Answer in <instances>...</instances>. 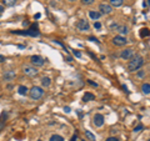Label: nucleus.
I'll return each mask as SVG.
<instances>
[{
  "instance_id": "obj_5",
  "label": "nucleus",
  "mask_w": 150,
  "mask_h": 141,
  "mask_svg": "<svg viewBox=\"0 0 150 141\" xmlns=\"http://www.w3.org/2000/svg\"><path fill=\"white\" fill-rule=\"evenodd\" d=\"M126 43H128V40L125 39L124 36H121V35H118V36H115V38L113 39V44L116 46H124Z\"/></svg>"
},
{
  "instance_id": "obj_12",
  "label": "nucleus",
  "mask_w": 150,
  "mask_h": 141,
  "mask_svg": "<svg viewBox=\"0 0 150 141\" xmlns=\"http://www.w3.org/2000/svg\"><path fill=\"white\" fill-rule=\"evenodd\" d=\"M115 31H118L119 34H121V35H126L128 34V28L125 26V25H118L116 26V29H115Z\"/></svg>"
},
{
  "instance_id": "obj_32",
  "label": "nucleus",
  "mask_w": 150,
  "mask_h": 141,
  "mask_svg": "<svg viewBox=\"0 0 150 141\" xmlns=\"http://www.w3.org/2000/svg\"><path fill=\"white\" fill-rule=\"evenodd\" d=\"M76 140H78V135L75 134V135L73 136V137H71V140H70V141H76Z\"/></svg>"
},
{
  "instance_id": "obj_26",
  "label": "nucleus",
  "mask_w": 150,
  "mask_h": 141,
  "mask_svg": "<svg viewBox=\"0 0 150 141\" xmlns=\"http://www.w3.org/2000/svg\"><path fill=\"white\" fill-rule=\"evenodd\" d=\"M138 76H139V78H143V76H145V71H144V70H140V71L138 73Z\"/></svg>"
},
{
  "instance_id": "obj_21",
  "label": "nucleus",
  "mask_w": 150,
  "mask_h": 141,
  "mask_svg": "<svg viewBox=\"0 0 150 141\" xmlns=\"http://www.w3.org/2000/svg\"><path fill=\"white\" fill-rule=\"evenodd\" d=\"M50 141H64V137L60 135H53L50 137Z\"/></svg>"
},
{
  "instance_id": "obj_40",
  "label": "nucleus",
  "mask_w": 150,
  "mask_h": 141,
  "mask_svg": "<svg viewBox=\"0 0 150 141\" xmlns=\"http://www.w3.org/2000/svg\"><path fill=\"white\" fill-rule=\"evenodd\" d=\"M38 141H41V140H38Z\"/></svg>"
},
{
  "instance_id": "obj_11",
  "label": "nucleus",
  "mask_w": 150,
  "mask_h": 141,
  "mask_svg": "<svg viewBox=\"0 0 150 141\" xmlns=\"http://www.w3.org/2000/svg\"><path fill=\"white\" fill-rule=\"evenodd\" d=\"M15 76H16L15 71H11V70H9V71H5V73H4V75H3L4 80H6V81H11L13 79H15Z\"/></svg>"
},
{
  "instance_id": "obj_1",
  "label": "nucleus",
  "mask_w": 150,
  "mask_h": 141,
  "mask_svg": "<svg viewBox=\"0 0 150 141\" xmlns=\"http://www.w3.org/2000/svg\"><path fill=\"white\" fill-rule=\"evenodd\" d=\"M143 64H144V59L141 56H135L131 59V61H129L128 64V70L130 71V73H134V71H136L139 69L143 66Z\"/></svg>"
},
{
  "instance_id": "obj_18",
  "label": "nucleus",
  "mask_w": 150,
  "mask_h": 141,
  "mask_svg": "<svg viewBox=\"0 0 150 141\" xmlns=\"http://www.w3.org/2000/svg\"><path fill=\"white\" fill-rule=\"evenodd\" d=\"M85 135H86V137L89 139L90 141H95L96 140V137H95V135H93L91 132L89 131V130H85Z\"/></svg>"
},
{
  "instance_id": "obj_14",
  "label": "nucleus",
  "mask_w": 150,
  "mask_h": 141,
  "mask_svg": "<svg viewBox=\"0 0 150 141\" xmlns=\"http://www.w3.org/2000/svg\"><path fill=\"white\" fill-rule=\"evenodd\" d=\"M18 92H19L20 95H28L29 90H28V87H26V86H24V85H20V86L18 87Z\"/></svg>"
},
{
  "instance_id": "obj_3",
  "label": "nucleus",
  "mask_w": 150,
  "mask_h": 141,
  "mask_svg": "<svg viewBox=\"0 0 150 141\" xmlns=\"http://www.w3.org/2000/svg\"><path fill=\"white\" fill-rule=\"evenodd\" d=\"M23 71H24V74L28 75V76H35V75H38V70H36V68H34L33 65H24Z\"/></svg>"
},
{
  "instance_id": "obj_13",
  "label": "nucleus",
  "mask_w": 150,
  "mask_h": 141,
  "mask_svg": "<svg viewBox=\"0 0 150 141\" xmlns=\"http://www.w3.org/2000/svg\"><path fill=\"white\" fill-rule=\"evenodd\" d=\"M95 99V95H93L91 92H85V95L83 96V101L88 102V101H93Z\"/></svg>"
},
{
  "instance_id": "obj_24",
  "label": "nucleus",
  "mask_w": 150,
  "mask_h": 141,
  "mask_svg": "<svg viewBox=\"0 0 150 141\" xmlns=\"http://www.w3.org/2000/svg\"><path fill=\"white\" fill-rule=\"evenodd\" d=\"M143 129H144V126H143V124H139L138 126H136V127L134 129V131L136 132V131H140V130H143Z\"/></svg>"
},
{
  "instance_id": "obj_29",
  "label": "nucleus",
  "mask_w": 150,
  "mask_h": 141,
  "mask_svg": "<svg viewBox=\"0 0 150 141\" xmlns=\"http://www.w3.org/2000/svg\"><path fill=\"white\" fill-rule=\"evenodd\" d=\"M88 83H89V84L91 85V86H95V87L98 86V84H96V83H94V81H91V80H88Z\"/></svg>"
},
{
  "instance_id": "obj_35",
  "label": "nucleus",
  "mask_w": 150,
  "mask_h": 141,
  "mask_svg": "<svg viewBox=\"0 0 150 141\" xmlns=\"http://www.w3.org/2000/svg\"><path fill=\"white\" fill-rule=\"evenodd\" d=\"M66 60H68V61H73V57H70V56H68V57H66Z\"/></svg>"
},
{
  "instance_id": "obj_17",
  "label": "nucleus",
  "mask_w": 150,
  "mask_h": 141,
  "mask_svg": "<svg viewBox=\"0 0 150 141\" xmlns=\"http://www.w3.org/2000/svg\"><path fill=\"white\" fill-rule=\"evenodd\" d=\"M41 85H43L44 87L50 86V79H49V78H46V76H44V78L41 79Z\"/></svg>"
},
{
  "instance_id": "obj_27",
  "label": "nucleus",
  "mask_w": 150,
  "mask_h": 141,
  "mask_svg": "<svg viewBox=\"0 0 150 141\" xmlns=\"http://www.w3.org/2000/svg\"><path fill=\"white\" fill-rule=\"evenodd\" d=\"M106 141H119L116 137H114V136H110V137H108L106 139Z\"/></svg>"
},
{
  "instance_id": "obj_8",
  "label": "nucleus",
  "mask_w": 150,
  "mask_h": 141,
  "mask_svg": "<svg viewBox=\"0 0 150 141\" xmlns=\"http://www.w3.org/2000/svg\"><path fill=\"white\" fill-rule=\"evenodd\" d=\"M99 10H100V14H110V13L113 11V8H111V5L110 4H105V3H103V4H100V6H99Z\"/></svg>"
},
{
  "instance_id": "obj_22",
  "label": "nucleus",
  "mask_w": 150,
  "mask_h": 141,
  "mask_svg": "<svg viewBox=\"0 0 150 141\" xmlns=\"http://www.w3.org/2000/svg\"><path fill=\"white\" fill-rule=\"evenodd\" d=\"M149 34H150V31L148 29H141V30H140V36H141V38L149 36Z\"/></svg>"
},
{
  "instance_id": "obj_19",
  "label": "nucleus",
  "mask_w": 150,
  "mask_h": 141,
  "mask_svg": "<svg viewBox=\"0 0 150 141\" xmlns=\"http://www.w3.org/2000/svg\"><path fill=\"white\" fill-rule=\"evenodd\" d=\"M15 3H16V0H3V4L5 6H13L15 5Z\"/></svg>"
},
{
  "instance_id": "obj_4",
  "label": "nucleus",
  "mask_w": 150,
  "mask_h": 141,
  "mask_svg": "<svg viewBox=\"0 0 150 141\" xmlns=\"http://www.w3.org/2000/svg\"><path fill=\"white\" fill-rule=\"evenodd\" d=\"M30 61L33 64V66H43L45 60L41 56H39V55H33V56L30 57Z\"/></svg>"
},
{
  "instance_id": "obj_2",
  "label": "nucleus",
  "mask_w": 150,
  "mask_h": 141,
  "mask_svg": "<svg viewBox=\"0 0 150 141\" xmlns=\"http://www.w3.org/2000/svg\"><path fill=\"white\" fill-rule=\"evenodd\" d=\"M29 95L33 100H39L41 96L44 95V90L41 87H39V86H33L29 90Z\"/></svg>"
},
{
  "instance_id": "obj_30",
  "label": "nucleus",
  "mask_w": 150,
  "mask_h": 141,
  "mask_svg": "<svg viewBox=\"0 0 150 141\" xmlns=\"http://www.w3.org/2000/svg\"><path fill=\"white\" fill-rule=\"evenodd\" d=\"M94 28H95V29H100V28H101V24H100V23H95V24H94Z\"/></svg>"
},
{
  "instance_id": "obj_34",
  "label": "nucleus",
  "mask_w": 150,
  "mask_h": 141,
  "mask_svg": "<svg viewBox=\"0 0 150 141\" xmlns=\"http://www.w3.org/2000/svg\"><path fill=\"white\" fill-rule=\"evenodd\" d=\"M3 11H4V6H3V5H0V14H1Z\"/></svg>"
},
{
  "instance_id": "obj_20",
  "label": "nucleus",
  "mask_w": 150,
  "mask_h": 141,
  "mask_svg": "<svg viewBox=\"0 0 150 141\" xmlns=\"http://www.w3.org/2000/svg\"><path fill=\"white\" fill-rule=\"evenodd\" d=\"M110 1V5L113 6H120L121 4H123V1L124 0H109Z\"/></svg>"
},
{
  "instance_id": "obj_31",
  "label": "nucleus",
  "mask_w": 150,
  "mask_h": 141,
  "mask_svg": "<svg viewBox=\"0 0 150 141\" xmlns=\"http://www.w3.org/2000/svg\"><path fill=\"white\" fill-rule=\"evenodd\" d=\"M64 111H65L66 114H69L70 113V107L69 106H65V107H64Z\"/></svg>"
},
{
  "instance_id": "obj_39",
  "label": "nucleus",
  "mask_w": 150,
  "mask_h": 141,
  "mask_svg": "<svg viewBox=\"0 0 150 141\" xmlns=\"http://www.w3.org/2000/svg\"><path fill=\"white\" fill-rule=\"evenodd\" d=\"M83 141H86V140H83Z\"/></svg>"
},
{
  "instance_id": "obj_10",
  "label": "nucleus",
  "mask_w": 150,
  "mask_h": 141,
  "mask_svg": "<svg viewBox=\"0 0 150 141\" xmlns=\"http://www.w3.org/2000/svg\"><path fill=\"white\" fill-rule=\"evenodd\" d=\"M134 55V50L133 49H125V50L121 51L120 56L124 59V60H128V59H131Z\"/></svg>"
},
{
  "instance_id": "obj_38",
  "label": "nucleus",
  "mask_w": 150,
  "mask_h": 141,
  "mask_svg": "<svg viewBox=\"0 0 150 141\" xmlns=\"http://www.w3.org/2000/svg\"><path fill=\"white\" fill-rule=\"evenodd\" d=\"M69 1H75V0H69Z\"/></svg>"
},
{
  "instance_id": "obj_7",
  "label": "nucleus",
  "mask_w": 150,
  "mask_h": 141,
  "mask_svg": "<svg viewBox=\"0 0 150 141\" xmlns=\"http://www.w3.org/2000/svg\"><path fill=\"white\" fill-rule=\"evenodd\" d=\"M76 28L79 29L80 31H88L90 29V25H89V23L86 20H79L78 24H76Z\"/></svg>"
},
{
  "instance_id": "obj_23",
  "label": "nucleus",
  "mask_w": 150,
  "mask_h": 141,
  "mask_svg": "<svg viewBox=\"0 0 150 141\" xmlns=\"http://www.w3.org/2000/svg\"><path fill=\"white\" fill-rule=\"evenodd\" d=\"M81 3H83V4H85V5H90V4L94 3V0H81Z\"/></svg>"
},
{
  "instance_id": "obj_6",
  "label": "nucleus",
  "mask_w": 150,
  "mask_h": 141,
  "mask_svg": "<svg viewBox=\"0 0 150 141\" xmlns=\"http://www.w3.org/2000/svg\"><path fill=\"white\" fill-rule=\"evenodd\" d=\"M15 34H19V35H29V36H39V33L36 31V30H33V29H29V30H16V31H14Z\"/></svg>"
},
{
  "instance_id": "obj_37",
  "label": "nucleus",
  "mask_w": 150,
  "mask_h": 141,
  "mask_svg": "<svg viewBox=\"0 0 150 141\" xmlns=\"http://www.w3.org/2000/svg\"><path fill=\"white\" fill-rule=\"evenodd\" d=\"M148 5H150V0H148V3H146V6Z\"/></svg>"
},
{
  "instance_id": "obj_15",
  "label": "nucleus",
  "mask_w": 150,
  "mask_h": 141,
  "mask_svg": "<svg viewBox=\"0 0 150 141\" xmlns=\"http://www.w3.org/2000/svg\"><path fill=\"white\" fill-rule=\"evenodd\" d=\"M89 16L91 17L93 20H98L99 17L101 16V14H100L99 11H94V10H90V11H89Z\"/></svg>"
},
{
  "instance_id": "obj_25",
  "label": "nucleus",
  "mask_w": 150,
  "mask_h": 141,
  "mask_svg": "<svg viewBox=\"0 0 150 141\" xmlns=\"http://www.w3.org/2000/svg\"><path fill=\"white\" fill-rule=\"evenodd\" d=\"M73 52H74V55L76 57H81V56H83V55H81V52H80V51H78V50H74Z\"/></svg>"
},
{
  "instance_id": "obj_36",
  "label": "nucleus",
  "mask_w": 150,
  "mask_h": 141,
  "mask_svg": "<svg viewBox=\"0 0 150 141\" xmlns=\"http://www.w3.org/2000/svg\"><path fill=\"white\" fill-rule=\"evenodd\" d=\"M18 48H19V49H25V46L24 45H18Z\"/></svg>"
},
{
  "instance_id": "obj_16",
  "label": "nucleus",
  "mask_w": 150,
  "mask_h": 141,
  "mask_svg": "<svg viewBox=\"0 0 150 141\" xmlns=\"http://www.w3.org/2000/svg\"><path fill=\"white\" fill-rule=\"evenodd\" d=\"M141 91H143V94H145V95H149L150 94V84H143Z\"/></svg>"
},
{
  "instance_id": "obj_28",
  "label": "nucleus",
  "mask_w": 150,
  "mask_h": 141,
  "mask_svg": "<svg viewBox=\"0 0 150 141\" xmlns=\"http://www.w3.org/2000/svg\"><path fill=\"white\" fill-rule=\"evenodd\" d=\"M89 40H90V41H94V43H96V44H99L98 39H96V38H94V36H90V38H89Z\"/></svg>"
},
{
  "instance_id": "obj_33",
  "label": "nucleus",
  "mask_w": 150,
  "mask_h": 141,
  "mask_svg": "<svg viewBox=\"0 0 150 141\" xmlns=\"http://www.w3.org/2000/svg\"><path fill=\"white\" fill-rule=\"evenodd\" d=\"M5 61V56H3V55H0V62Z\"/></svg>"
},
{
  "instance_id": "obj_41",
  "label": "nucleus",
  "mask_w": 150,
  "mask_h": 141,
  "mask_svg": "<svg viewBox=\"0 0 150 141\" xmlns=\"http://www.w3.org/2000/svg\"><path fill=\"white\" fill-rule=\"evenodd\" d=\"M148 141H150V139H149V140H148Z\"/></svg>"
},
{
  "instance_id": "obj_9",
  "label": "nucleus",
  "mask_w": 150,
  "mask_h": 141,
  "mask_svg": "<svg viewBox=\"0 0 150 141\" xmlns=\"http://www.w3.org/2000/svg\"><path fill=\"white\" fill-rule=\"evenodd\" d=\"M93 121H94V125H95V126L100 127V126H103V124H104V116H103L101 114H95Z\"/></svg>"
}]
</instances>
